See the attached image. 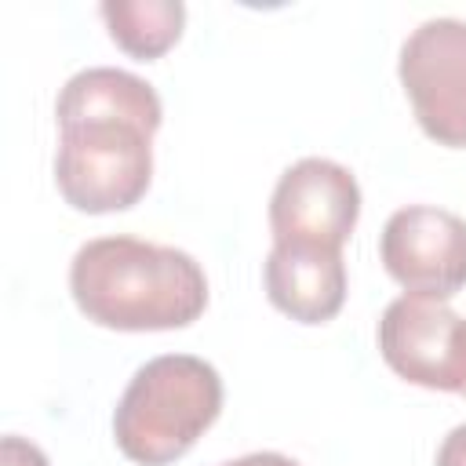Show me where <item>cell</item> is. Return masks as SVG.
<instances>
[{"label":"cell","instance_id":"1","mask_svg":"<svg viewBox=\"0 0 466 466\" xmlns=\"http://www.w3.org/2000/svg\"><path fill=\"white\" fill-rule=\"evenodd\" d=\"M160 120V95L142 76L113 66L73 73L55 98V186L62 200L84 215L135 208L153 178Z\"/></svg>","mask_w":466,"mask_h":466},{"label":"cell","instance_id":"2","mask_svg":"<svg viewBox=\"0 0 466 466\" xmlns=\"http://www.w3.org/2000/svg\"><path fill=\"white\" fill-rule=\"evenodd\" d=\"M76 309L109 331L189 328L208 306L204 266L167 244L138 237H95L69 262Z\"/></svg>","mask_w":466,"mask_h":466},{"label":"cell","instance_id":"3","mask_svg":"<svg viewBox=\"0 0 466 466\" xmlns=\"http://www.w3.org/2000/svg\"><path fill=\"white\" fill-rule=\"evenodd\" d=\"M222 411V379L215 364L193 353L146 360L124 386L113 411V437L124 459L138 466H171Z\"/></svg>","mask_w":466,"mask_h":466},{"label":"cell","instance_id":"4","mask_svg":"<svg viewBox=\"0 0 466 466\" xmlns=\"http://www.w3.org/2000/svg\"><path fill=\"white\" fill-rule=\"evenodd\" d=\"M400 87L426 138L466 149V22L430 18L400 44Z\"/></svg>","mask_w":466,"mask_h":466},{"label":"cell","instance_id":"5","mask_svg":"<svg viewBox=\"0 0 466 466\" xmlns=\"http://www.w3.org/2000/svg\"><path fill=\"white\" fill-rule=\"evenodd\" d=\"M379 353L411 386L466 397V317L426 295H400L379 317Z\"/></svg>","mask_w":466,"mask_h":466},{"label":"cell","instance_id":"6","mask_svg":"<svg viewBox=\"0 0 466 466\" xmlns=\"http://www.w3.org/2000/svg\"><path fill=\"white\" fill-rule=\"evenodd\" d=\"M357 218L360 186L350 167L328 157L295 160L269 197V233L280 248L342 251Z\"/></svg>","mask_w":466,"mask_h":466},{"label":"cell","instance_id":"7","mask_svg":"<svg viewBox=\"0 0 466 466\" xmlns=\"http://www.w3.org/2000/svg\"><path fill=\"white\" fill-rule=\"evenodd\" d=\"M379 258L404 295L448 302L466 288V218L433 204L397 208L382 226Z\"/></svg>","mask_w":466,"mask_h":466},{"label":"cell","instance_id":"8","mask_svg":"<svg viewBox=\"0 0 466 466\" xmlns=\"http://www.w3.org/2000/svg\"><path fill=\"white\" fill-rule=\"evenodd\" d=\"M262 280L266 299L299 324H328L346 302L342 251L273 244L262 262Z\"/></svg>","mask_w":466,"mask_h":466},{"label":"cell","instance_id":"9","mask_svg":"<svg viewBox=\"0 0 466 466\" xmlns=\"http://www.w3.org/2000/svg\"><path fill=\"white\" fill-rule=\"evenodd\" d=\"M98 15L109 29V40L138 62H153L175 47L186 25L182 0H106Z\"/></svg>","mask_w":466,"mask_h":466},{"label":"cell","instance_id":"10","mask_svg":"<svg viewBox=\"0 0 466 466\" xmlns=\"http://www.w3.org/2000/svg\"><path fill=\"white\" fill-rule=\"evenodd\" d=\"M0 466H51V462L33 441H25L18 433H7L0 441Z\"/></svg>","mask_w":466,"mask_h":466},{"label":"cell","instance_id":"11","mask_svg":"<svg viewBox=\"0 0 466 466\" xmlns=\"http://www.w3.org/2000/svg\"><path fill=\"white\" fill-rule=\"evenodd\" d=\"M433 466H466V422L448 430V437L437 448V462Z\"/></svg>","mask_w":466,"mask_h":466},{"label":"cell","instance_id":"12","mask_svg":"<svg viewBox=\"0 0 466 466\" xmlns=\"http://www.w3.org/2000/svg\"><path fill=\"white\" fill-rule=\"evenodd\" d=\"M218 466H299V462L280 455V451H251V455H240V459H229Z\"/></svg>","mask_w":466,"mask_h":466}]
</instances>
